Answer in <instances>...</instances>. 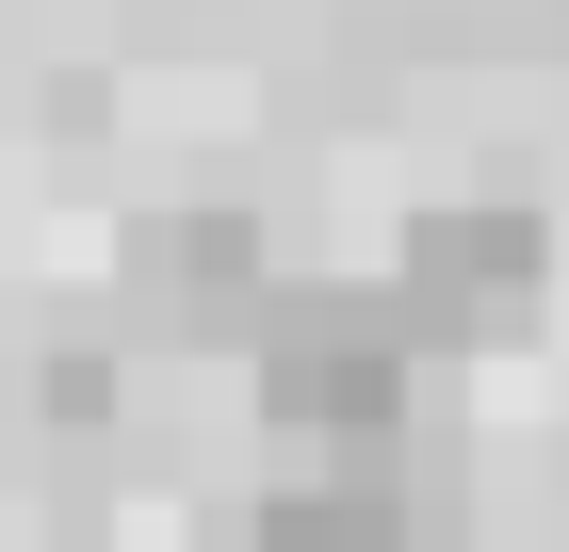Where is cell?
Here are the masks:
<instances>
[{
    "instance_id": "1",
    "label": "cell",
    "mask_w": 569,
    "mask_h": 552,
    "mask_svg": "<svg viewBox=\"0 0 569 552\" xmlns=\"http://www.w3.org/2000/svg\"><path fill=\"white\" fill-rule=\"evenodd\" d=\"M423 309L407 277H277L244 374H261L277 455H326V439H407V390H423Z\"/></svg>"
},
{
    "instance_id": "2",
    "label": "cell",
    "mask_w": 569,
    "mask_h": 552,
    "mask_svg": "<svg viewBox=\"0 0 569 552\" xmlns=\"http://www.w3.org/2000/svg\"><path fill=\"white\" fill-rule=\"evenodd\" d=\"M391 277H407V309H423V341H521L537 293H553V228H537L521 195H439Z\"/></svg>"
},
{
    "instance_id": "3",
    "label": "cell",
    "mask_w": 569,
    "mask_h": 552,
    "mask_svg": "<svg viewBox=\"0 0 569 552\" xmlns=\"http://www.w3.org/2000/svg\"><path fill=\"white\" fill-rule=\"evenodd\" d=\"M114 309H131L147 341H261V309H277L261 212H147L131 244H114Z\"/></svg>"
},
{
    "instance_id": "4",
    "label": "cell",
    "mask_w": 569,
    "mask_h": 552,
    "mask_svg": "<svg viewBox=\"0 0 569 552\" xmlns=\"http://www.w3.org/2000/svg\"><path fill=\"white\" fill-rule=\"evenodd\" d=\"M261 552H423L407 439H326V455H277V488H261Z\"/></svg>"
},
{
    "instance_id": "5",
    "label": "cell",
    "mask_w": 569,
    "mask_h": 552,
    "mask_svg": "<svg viewBox=\"0 0 569 552\" xmlns=\"http://www.w3.org/2000/svg\"><path fill=\"white\" fill-rule=\"evenodd\" d=\"M114 407V358H49V423H98Z\"/></svg>"
}]
</instances>
